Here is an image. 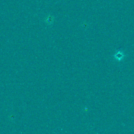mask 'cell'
Masks as SVG:
<instances>
[{"mask_svg":"<svg viewBox=\"0 0 134 134\" xmlns=\"http://www.w3.org/2000/svg\"><path fill=\"white\" fill-rule=\"evenodd\" d=\"M124 57L125 55L124 54V51L121 50V49L118 50L116 54L114 55L115 59L118 61H121L124 58Z\"/></svg>","mask_w":134,"mask_h":134,"instance_id":"cell-1","label":"cell"}]
</instances>
